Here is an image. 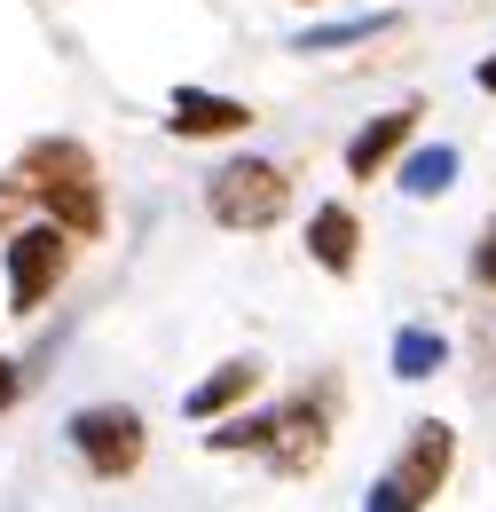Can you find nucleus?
Returning <instances> with one entry per match:
<instances>
[{"label": "nucleus", "mask_w": 496, "mask_h": 512, "mask_svg": "<svg viewBox=\"0 0 496 512\" xmlns=\"http://www.w3.org/2000/svg\"><path fill=\"white\" fill-rule=\"evenodd\" d=\"M410 127H418V111H410V103H402V111H386V119H371V127L347 142V174H355V182H371L378 166H386V158L410 142Z\"/></svg>", "instance_id": "nucleus-8"}, {"label": "nucleus", "mask_w": 496, "mask_h": 512, "mask_svg": "<svg viewBox=\"0 0 496 512\" xmlns=\"http://www.w3.org/2000/svg\"><path fill=\"white\" fill-rule=\"evenodd\" d=\"M315 457H323V418H315V410H276L268 465H276V473H308Z\"/></svg>", "instance_id": "nucleus-9"}, {"label": "nucleus", "mask_w": 496, "mask_h": 512, "mask_svg": "<svg viewBox=\"0 0 496 512\" xmlns=\"http://www.w3.org/2000/svg\"><path fill=\"white\" fill-rule=\"evenodd\" d=\"M63 268H71V229H63V221L16 229V237H8V308L32 316V308L63 284Z\"/></svg>", "instance_id": "nucleus-4"}, {"label": "nucleus", "mask_w": 496, "mask_h": 512, "mask_svg": "<svg viewBox=\"0 0 496 512\" xmlns=\"http://www.w3.org/2000/svg\"><path fill=\"white\" fill-rule=\"evenodd\" d=\"M473 276H481V284H496V221H489V237H481V253H473Z\"/></svg>", "instance_id": "nucleus-14"}, {"label": "nucleus", "mask_w": 496, "mask_h": 512, "mask_svg": "<svg viewBox=\"0 0 496 512\" xmlns=\"http://www.w3.org/2000/svg\"><path fill=\"white\" fill-rule=\"evenodd\" d=\"M308 253H315V268H331V276H355L363 229H355L347 205H315V213H308Z\"/></svg>", "instance_id": "nucleus-7"}, {"label": "nucleus", "mask_w": 496, "mask_h": 512, "mask_svg": "<svg viewBox=\"0 0 496 512\" xmlns=\"http://www.w3.org/2000/svg\"><path fill=\"white\" fill-rule=\"evenodd\" d=\"M71 449L87 457L95 481H119L142 465V418L119 402H95V410H71Z\"/></svg>", "instance_id": "nucleus-5"}, {"label": "nucleus", "mask_w": 496, "mask_h": 512, "mask_svg": "<svg viewBox=\"0 0 496 512\" xmlns=\"http://www.w3.org/2000/svg\"><path fill=\"white\" fill-rule=\"evenodd\" d=\"M252 386H260V363H221V371H213V379L205 386H189V418H221V410H229V402H245Z\"/></svg>", "instance_id": "nucleus-10"}, {"label": "nucleus", "mask_w": 496, "mask_h": 512, "mask_svg": "<svg viewBox=\"0 0 496 512\" xmlns=\"http://www.w3.org/2000/svg\"><path fill=\"white\" fill-rule=\"evenodd\" d=\"M205 205H213L221 229H268V221H284L292 182H284V166H268V158H229V166L213 174Z\"/></svg>", "instance_id": "nucleus-3"}, {"label": "nucleus", "mask_w": 496, "mask_h": 512, "mask_svg": "<svg viewBox=\"0 0 496 512\" xmlns=\"http://www.w3.org/2000/svg\"><path fill=\"white\" fill-rule=\"evenodd\" d=\"M394 16H347V24H315V32H300V48H347V40H371V32H386Z\"/></svg>", "instance_id": "nucleus-13"}, {"label": "nucleus", "mask_w": 496, "mask_h": 512, "mask_svg": "<svg viewBox=\"0 0 496 512\" xmlns=\"http://www.w3.org/2000/svg\"><path fill=\"white\" fill-rule=\"evenodd\" d=\"M174 134H245L252 111L237 103V95H205V87H174V119H166Z\"/></svg>", "instance_id": "nucleus-6"}, {"label": "nucleus", "mask_w": 496, "mask_h": 512, "mask_svg": "<svg viewBox=\"0 0 496 512\" xmlns=\"http://www.w3.org/2000/svg\"><path fill=\"white\" fill-rule=\"evenodd\" d=\"M0 402H16V363H0Z\"/></svg>", "instance_id": "nucleus-15"}, {"label": "nucleus", "mask_w": 496, "mask_h": 512, "mask_svg": "<svg viewBox=\"0 0 496 512\" xmlns=\"http://www.w3.org/2000/svg\"><path fill=\"white\" fill-rule=\"evenodd\" d=\"M8 190L40 197V205H48V221H63L71 237H95V229H103V190H95V158H87L79 142H63V134L32 142V150L16 158V182H8Z\"/></svg>", "instance_id": "nucleus-1"}, {"label": "nucleus", "mask_w": 496, "mask_h": 512, "mask_svg": "<svg viewBox=\"0 0 496 512\" xmlns=\"http://www.w3.org/2000/svg\"><path fill=\"white\" fill-rule=\"evenodd\" d=\"M441 363H449V339H441L434 323H410L394 339V379H434Z\"/></svg>", "instance_id": "nucleus-11"}, {"label": "nucleus", "mask_w": 496, "mask_h": 512, "mask_svg": "<svg viewBox=\"0 0 496 512\" xmlns=\"http://www.w3.org/2000/svg\"><path fill=\"white\" fill-rule=\"evenodd\" d=\"M473 79H481V87L496 95V56H481V71H473Z\"/></svg>", "instance_id": "nucleus-16"}, {"label": "nucleus", "mask_w": 496, "mask_h": 512, "mask_svg": "<svg viewBox=\"0 0 496 512\" xmlns=\"http://www.w3.org/2000/svg\"><path fill=\"white\" fill-rule=\"evenodd\" d=\"M449 457H457V434H449L441 418L410 426V449H402V457L371 481L363 512H426V505H434V489L449 481Z\"/></svg>", "instance_id": "nucleus-2"}, {"label": "nucleus", "mask_w": 496, "mask_h": 512, "mask_svg": "<svg viewBox=\"0 0 496 512\" xmlns=\"http://www.w3.org/2000/svg\"><path fill=\"white\" fill-rule=\"evenodd\" d=\"M449 182H457V150H449V142L410 150V158H402V190H410V197H441Z\"/></svg>", "instance_id": "nucleus-12"}]
</instances>
